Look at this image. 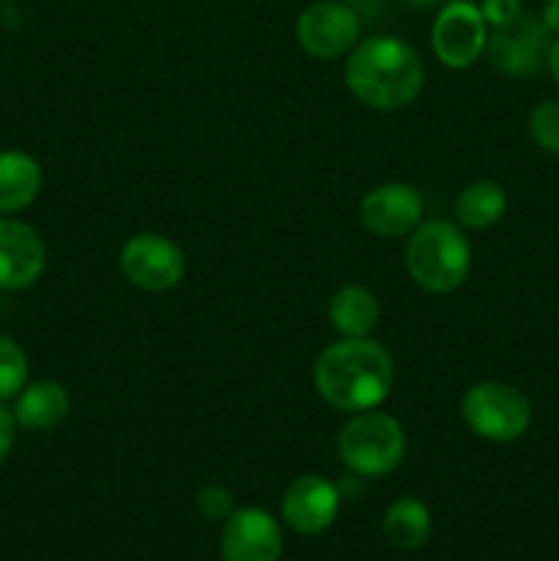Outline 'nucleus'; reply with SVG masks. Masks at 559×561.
I'll list each match as a JSON object with an SVG mask.
<instances>
[{"instance_id":"obj_5","label":"nucleus","mask_w":559,"mask_h":561,"mask_svg":"<svg viewBox=\"0 0 559 561\" xmlns=\"http://www.w3.org/2000/svg\"><path fill=\"white\" fill-rule=\"evenodd\" d=\"M460 416L475 436L493 444H510L529 431L532 403L513 383L480 381L466 389Z\"/></svg>"},{"instance_id":"obj_4","label":"nucleus","mask_w":559,"mask_h":561,"mask_svg":"<svg viewBox=\"0 0 559 561\" xmlns=\"http://www.w3.org/2000/svg\"><path fill=\"white\" fill-rule=\"evenodd\" d=\"M406 431L387 411H360L338 433V455L356 477L378 480L398 469L406 458Z\"/></svg>"},{"instance_id":"obj_25","label":"nucleus","mask_w":559,"mask_h":561,"mask_svg":"<svg viewBox=\"0 0 559 561\" xmlns=\"http://www.w3.org/2000/svg\"><path fill=\"white\" fill-rule=\"evenodd\" d=\"M546 69H548V75H551V80L557 82V88H559V38H557V42H551V47H548Z\"/></svg>"},{"instance_id":"obj_15","label":"nucleus","mask_w":559,"mask_h":561,"mask_svg":"<svg viewBox=\"0 0 559 561\" xmlns=\"http://www.w3.org/2000/svg\"><path fill=\"white\" fill-rule=\"evenodd\" d=\"M42 192V164L20 148L0 151V214L22 211Z\"/></svg>"},{"instance_id":"obj_21","label":"nucleus","mask_w":559,"mask_h":561,"mask_svg":"<svg viewBox=\"0 0 559 561\" xmlns=\"http://www.w3.org/2000/svg\"><path fill=\"white\" fill-rule=\"evenodd\" d=\"M195 507L197 513L206 520H212V524H225V520L233 515L236 502L233 493H230L228 488L219 485V482H208V485H203L201 491H197Z\"/></svg>"},{"instance_id":"obj_8","label":"nucleus","mask_w":559,"mask_h":561,"mask_svg":"<svg viewBox=\"0 0 559 561\" xmlns=\"http://www.w3.org/2000/svg\"><path fill=\"white\" fill-rule=\"evenodd\" d=\"M362 22L343 0H316L296 16V42L310 58L334 60L360 44Z\"/></svg>"},{"instance_id":"obj_19","label":"nucleus","mask_w":559,"mask_h":561,"mask_svg":"<svg viewBox=\"0 0 559 561\" xmlns=\"http://www.w3.org/2000/svg\"><path fill=\"white\" fill-rule=\"evenodd\" d=\"M27 383V356L16 340L0 334V403L16 398Z\"/></svg>"},{"instance_id":"obj_22","label":"nucleus","mask_w":559,"mask_h":561,"mask_svg":"<svg viewBox=\"0 0 559 561\" xmlns=\"http://www.w3.org/2000/svg\"><path fill=\"white\" fill-rule=\"evenodd\" d=\"M477 5H480L482 16H486L488 27L510 25V22L524 14V3L521 0H480Z\"/></svg>"},{"instance_id":"obj_14","label":"nucleus","mask_w":559,"mask_h":561,"mask_svg":"<svg viewBox=\"0 0 559 561\" xmlns=\"http://www.w3.org/2000/svg\"><path fill=\"white\" fill-rule=\"evenodd\" d=\"M14 403V420L16 425L25 431H53L60 422L69 416L71 400L64 383L53 381V378H38L22 387Z\"/></svg>"},{"instance_id":"obj_10","label":"nucleus","mask_w":559,"mask_h":561,"mask_svg":"<svg viewBox=\"0 0 559 561\" xmlns=\"http://www.w3.org/2000/svg\"><path fill=\"white\" fill-rule=\"evenodd\" d=\"M425 203L417 186L403 181L378 184L360 201V222L378 239L409 236L422 222Z\"/></svg>"},{"instance_id":"obj_27","label":"nucleus","mask_w":559,"mask_h":561,"mask_svg":"<svg viewBox=\"0 0 559 561\" xmlns=\"http://www.w3.org/2000/svg\"><path fill=\"white\" fill-rule=\"evenodd\" d=\"M343 3H349V5H354V3H360V0H343Z\"/></svg>"},{"instance_id":"obj_24","label":"nucleus","mask_w":559,"mask_h":561,"mask_svg":"<svg viewBox=\"0 0 559 561\" xmlns=\"http://www.w3.org/2000/svg\"><path fill=\"white\" fill-rule=\"evenodd\" d=\"M540 20L551 31V36H559V0H546Z\"/></svg>"},{"instance_id":"obj_20","label":"nucleus","mask_w":559,"mask_h":561,"mask_svg":"<svg viewBox=\"0 0 559 561\" xmlns=\"http://www.w3.org/2000/svg\"><path fill=\"white\" fill-rule=\"evenodd\" d=\"M529 135L540 151L559 157V102L546 99V102L535 104L529 113Z\"/></svg>"},{"instance_id":"obj_17","label":"nucleus","mask_w":559,"mask_h":561,"mask_svg":"<svg viewBox=\"0 0 559 561\" xmlns=\"http://www.w3.org/2000/svg\"><path fill=\"white\" fill-rule=\"evenodd\" d=\"M381 531L384 540L392 548H398V551H420L433 531L431 510H427L425 502H420V499L414 496L395 499V502L384 510Z\"/></svg>"},{"instance_id":"obj_12","label":"nucleus","mask_w":559,"mask_h":561,"mask_svg":"<svg viewBox=\"0 0 559 561\" xmlns=\"http://www.w3.org/2000/svg\"><path fill=\"white\" fill-rule=\"evenodd\" d=\"M340 491L321 474H301L283 493V524L299 537H318L338 520Z\"/></svg>"},{"instance_id":"obj_1","label":"nucleus","mask_w":559,"mask_h":561,"mask_svg":"<svg viewBox=\"0 0 559 561\" xmlns=\"http://www.w3.org/2000/svg\"><path fill=\"white\" fill-rule=\"evenodd\" d=\"M312 383L323 403L345 414L378 409L392 392V356L373 337H340L318 354Z\"/></svg>"},{"instance_id":"obj_2","label":"nucleus","mask_w":559,"mask_h":561,"mask_svg":"<svg viewBox=\"0 0 559 561\" xmlns=\"http://www.w3.org/2000/svg\"><path fill=\"white\" fill-rule=\"evenodd\" d=\"M345 85L365 107L392 113L409 107L420 96L425 85V66L403 38L370 36L349 53Z\"/></svg>"},{"instance_id":"obj_6","label":"nucleus","mask_w":559,"mask_h":561,"mask_svg":"<svg viewBox=\"0 0 559 561\" xmlns=\"http://www.w3.org/2000/svg\"><path fill=\"white\" fill-rule=\"evenodd\" d=\"M488 22L471 0H447L431 27V47L438 64L453 71L475 66L486 55Z\"/></svg>"},{"instance_id":"obj_9","label":"nucleus","mask_w":559,"mask_h":561,"mask_svg":"<svg viewBox=\"0 0 559 561\" xmlns=\"http://www.w3.org/2000/svg\"><path fill=\"white\" fill-rule=\"evenodd\" d=\"M551 47V31L540 16L521 14L510 25L491 27L486 42V58L507 77H529L540 71Z\"/></svg>"},{"instance_id":"obj_16","label":"nucleus","mask_w":559,"mask_h":561,"mask_svg":"<svg viewBox=\"0 0 559 561\" xmlns=\"http://www.w3.org/2000/svg\"><path fill=\"white\" fill-rule=\"evenodd\" d=\"M378 318V299L365 285H340L329 299V323L340 337H370Z\"/></svg>"},{"instance_id":"obj_11","label":"nucleus","mask_w":559,"mask_h":561,"mask_svg":"<svg viewBox=\"0 0 559 561\" xmlns=\"http://www.w3.org/2000/svg\"><path fill=\"white\" fill-rule=\"evenodd\" d=\"M283 548L280 520L261 507L233 510L219 537L223 561H280Z\"/></svg>"},{"instance_id":"obj_7","label":"nucleus","mask_w":559,"mask_h":561,"mask_svg":"<svg viewBox=\"0 0 559 561\" xmlns=\"http://www.w3.org/2000/svg\"><path fill=\"white\" fill-rule=\"evenodd\" d=\"M118 268L124 279L148 294L173 290L184 279L186 257L173 239L162 233H135L121 247Z\"/></svg>"},{"instance_id":"obj_18","label":"nucleus","mask_w":559,"mask_h":561,"mask_svg":"<svg viewBox=\"0 0 559 561\" xmlns=\"http://www.w3.org/2000/svg\"><path fill=\"white\" fill-rule=\"evenodd\" d=\"M504 211H507V192L491 179L471 181L455 197V219H458L460 228H493L504 217Z\"/></svg>"},{"instance_id":"obj_3","label":"nucleus","mask_w":559,"mask_h":561,"mask_svg":"<svg viewBox=\"0 0 559 561\" xmlns=\"http://www.w3.org/2000/svg\"><path fill=\"white\" fill-rule=\"evenodd\" d=\"M406 274L427 294H453L471 272V244L464 228L449 219H425L409 233L403 250Z\"/></svg>"},{"instance_id":"obj_23","label":"nucleus","mask_w":559,"mask_h":561,"mask_svg":"<svg viewBox=\"0 0 559 561\" xmlns=\"http://www.w3.org/2000/svg\"><path fill=\"white\" fill-rule=\"evenodd\" d=\"M16 436V420L3 403H0V466L5 463V458L11 455V447H14Z\"/></svg>"},{"instance_id":"obj_26","label":"nucleus","mask_w":559,"mask_h":561,"mask_svg":"<svg viewBox=\"0 0 559 561\" xmlns=\"http://www.w3.org/2000/svg\"><path fill=\"white\" fill-rule=\"evenodd\" d=\"M409 5H414V9H433V5H444L447 0H406Z\"/></svg>"},{"instance_id":"obj_13","label":"nucleus","mask_w":559,"mask_h":561,"mask_svg":"<svg viewBox=\"0 0 559 561\" xmlns=\"http://www.w3.org/2000/svg\"><path fill=\"white\" fill-rule=\"evenodd\" d=\"M47 250L36 230L14 217H0V290H25L38 283Z\"/></svg>"}]
</instances>
